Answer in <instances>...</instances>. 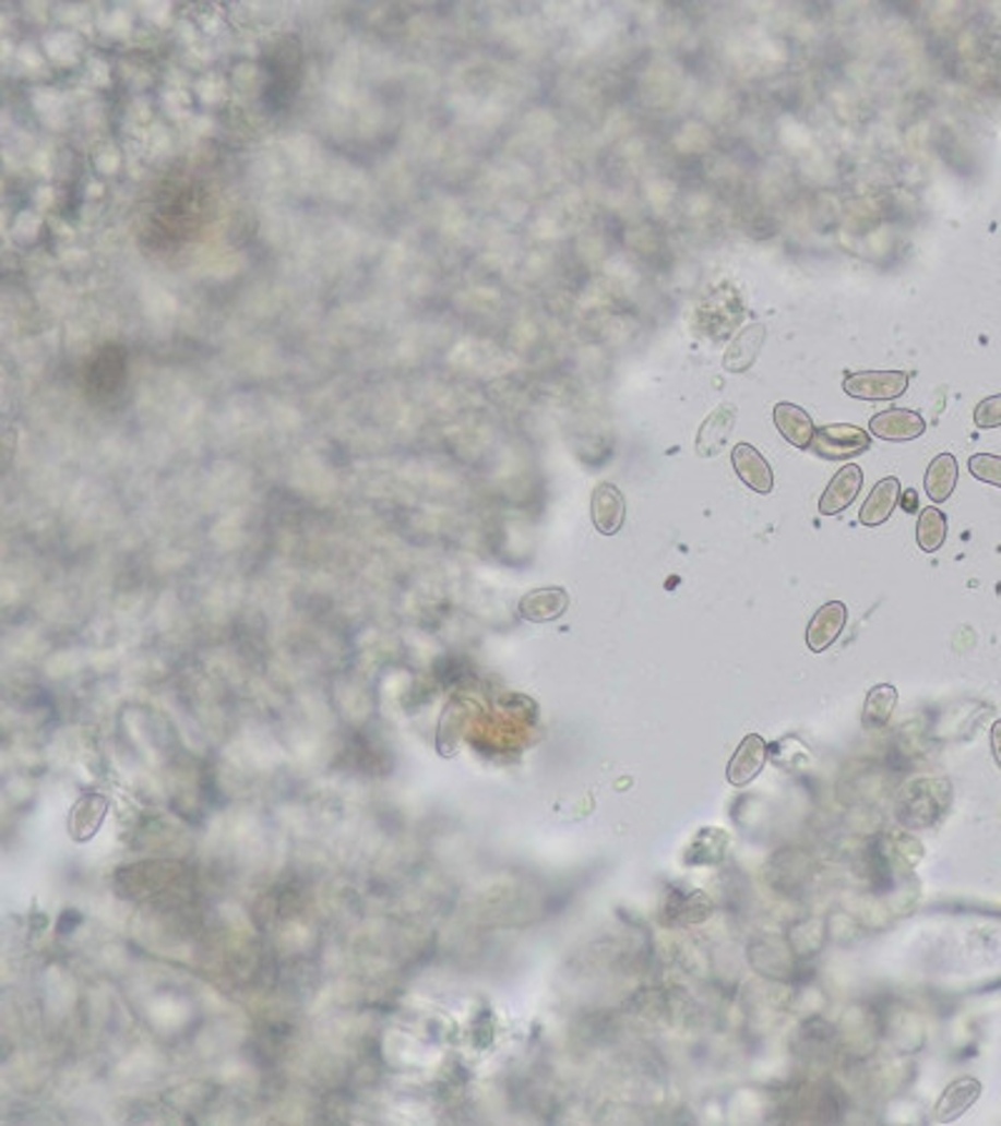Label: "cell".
<instances>
[{
	"label": "cell",
	"mask_w": 1001,
	"mask_h": 1126,
	"mask_svg": "<svg viewBox=\"0 0 1001 1126\" xmlns=\"http://www.w3.org/2000/svg\"><path fill=\"white\" fill-rule=\"evenodd\" d=\"M844 394L859 400H896L909 388L904 371H859L844 379Z\"/></svg>",
	"instance_id": "2"
},
{
	"label": "cell",
	"mask_w": 1001,
	"mask_h": 1126,
	"mask_svg": "<svg viewBox=\"0 0 1001 1126\" xmlns=\"http://www.w3.org/2000/svg\"><path fill=\"white\" fill-rule=\"evenodd\" d=\"M846 619H849V613H846V603L829 601L821 606L814 616H811L809 626H807V646L811 648V651L821 654V651H826V648H832L836 644V638L842 636Z\"/></svg>",
	"instance_id": "7"
},
{
	"label": "cell",
	"mask_w": 1001,
	"mask_h": 1126,
	"mask_svg": "<svg viewBox=\"0 0 1001 1126\" xmlns=\"http://www.w3.org/2000/svg\"><path fill=\"white\" fill-rule=\"evenodd\" d=\"M871 446V433L861 426L851 423H829L817 429L814 439H811V451L819 458L826 460H851L861 454H867Z\"/></svg>",
	"instance_id": "1"
},
{
	"label": "cell",
	"mask_w": 1001,
	"mask_h": 1126,
	"mask_svg": "<svg viewBox=\"0 0 1001 1126\" xmlns=\"http://www.w3.org/2000/svg\"><path fill=\"white\" fill-rule=\"evenodd\" d=\"M974 423H977V429H999L1001 426V394L984 398L981 404L974 408Z\"/></svg>",
	"instance_id": "19"
},
{
	"label": "cell",
	"mask_w": 1001,
	"mask_h": 1126,
	"mask_svg": "<svg viewBox=\"0 0 1001 1126\" xmlns=\"http://www.w3.org/2000/svg\"><path fill=\"white\" fill-rule=\"evenodd\" d=\"M734 429V408L722 406L706 418L704 426L699 431V454L701 456H714L722 443L731 436Z\"/></svg>",
	"instance_id": "14"
},
{
	"label": "cell",
	"mask_w": 1001,
	"mask_h": 1126,
	"mask_svg": "<svg viewBox=\"0 0 1001 1126\" xmlns=\"http://www.w3.org/2000/svg\"><path fill=\"white\" fill-rule=\"evenodd\" d=\"M956 479H960V464L952 454H939L931 460L927 468V476H923V491L931 503H944L952 496L956 489Z\"/></svg>",
	"instance_id": "12"
},
{
	"label": "cell",
	"mask_w": 1001,
	"mask_h": 1126,
	"mask_svg": "<svg viewBox=\"0 0 1001 1126\" xmlns=\"http://www.w3.org/2000/svg\"><path fill=\"white\" fill-rule=\"evenodd\" d=\"M731 464L736 468V476L749 486L751 491L756 493H772L774 491V471L768 466V460L759 454V451L751 446V443H736L731 451Z\"/></svg>",
	"instance_id": "8"
},
{
	"label": "cell",
	"mask_w": 1001,
	"mask_h": 1126,
	"mask_svg": "<svg viewBox=\"0 0 1001 1126\" xmlns=\"http://www.w3.org/2000/svg\"><path fill=\"white\" fill-rule=\"evenodd\" d=\"M774 423L778 433L797 448H809L811 439H814L817 433V426L811 421V416L803 411L801 406L786 404V400L774 406Z\"/></svg>",
	"instance_id": "11"
},
{
	"label": "cell",
	"mask_w": 1001,
	"mask_h": 1126,
	"mask_svg": "<svg viewBox=\"0 0 1001 1126\" xmlns=\"http://www.w3.org/2000/svg\"><path fill=\"white\" fill-rule=\"evenodd\" d=\"M569 601V596L563 588H536L521 601V616L528 621H553L559 619L563 611L561 606H549V603H561Z\"/></svg>",
	"instance_id": "15"
},
{
	"label": "cell",
	"mask_w": 1001,
	"mask_h": 1126,
	"mask_svg": "<svg viewBox=\"0 0 1001 1126\" xmlns=\"http://www.w3.org/2000/svg\"><path fill=\"white\" fill-rule=\"evenodd\" d=\"M969 474L974 479L1001 489V456L991 454H974L969 458Z\"/></svg>",
	"instance_id": "18"
},
{
	"label": "cell",
	"mask_w": 1001,
	"mask_h": 1126,
	"mask_svg": "<svg viewBox=\"0 0 1001 1126\" xmlns=\"http://www.w3.org/2000/svg\"><path fill=\"white\" fill-rule=\"evenodd\" d=\"M764 336H766V331H764V326H761V323H754V326L743 331V334L734 340L731 348L724 356L726 369H729V371L749 369V366L754 363V358L759 354L761 340H764Z\"/></svg>",
	"instance_id": "17"
},
{
	"label": "cell",
	"mask_w": 1001,
	"mask_h": 1126,
	"mask_svg": "<svg viewBox=\"0 0 1001 1126\" xmlns=\"http://www.w3.org/2000/svg\"><path fill=\"white\" fill-rule=\"evenodd\" d=\"M981 1094V1085L974 1077H964V1079H956L952 1087H949L944 1094H941V1099L937 1102V1109H934V1122L939 1124H952L960 1119V1116H964L969 1109L977 1104V1099Z\"/></svg>",
	"instance_id": "10"
},
{
	"label": "cell",
	"mask_w": 1001,
	"mask_h": 1126,
	"mask_svg": "<svg viewBox=\"0 0 1001 1126\" xmlns=\"http://www.w3.org/2000/svg\"><path fill=\"white\" fill-rule=\"evenodd\" d=\"M896 702H899V691L892 684H877L867 694V702H863V714L861 721L867 729H884L889 721H892Z\"/></svg>",
	"instance_id": "13"
},
{
	"label": "cell",
	"mask_w": 1001,
	"mask_h": 1126,
	"mask_svg": "<svg viewBox=\"0 0 1001 1126\" xmlns=\"http://www.w3.org/2000/svg\"><path fill=\"white\" fill-rule=\"evenodd\" d=\"M946 534H949V524H946L944 511L937 506H927L919 511L917 543L921 551H927V553L939 551L946 541Z\"/></svg>",
	"instance_id": "16"
},
{
	"label": "cell",
	"mask_w": 1001,
	"mask_h": 1126,
	"mask_svg": "<svg viewBox=\"0 0 1001 1126\" xmlns=\"http://www.w3.org/2000/svg\"><path fill=\"white\" fill-rule=\"evenodd\" d=\"M592 522L598 534L613 536L621 531L623 522H627V496H623L619 486L613 483H598L592 493Z\"/></svg>",
	"instance_id": "5"
},
{
	"label": "cell",
	"mask_w": 1001,
	"mask_h": 1126,
	"mask_svg": "<svg viewBox=\"0 0 1001 1126\" xmlns=\"http://www.w3.org/2000/svg\"><path fill=\"white\" fill-rule=\"evenodd\" d=\"M899 499H902L899 479H896V476H886V479H881L874 489H871L867 501H863V506L859 511V522L863 526L886 524L889 518H892L894 508L899 506Z\"/></svg>",
	"instance_id": "9"
},
{
	"label": "cell",
	"mask_w": 1001,
	"mask_h": 1126,
	"mask_svg": "<svg viewBox=\"0 0 1001 1126\" xmlns=\"http://www.w3.org/2000/svg\"><path fill=\"white\" fill-rule=\"evenodd\" d=\"M863 486V474L857 464H846L836 471V476L829 481L826 491L821 493L819 501V514L821 516H836L842 514L857 501L859 491Z\"/></svg>",
	"instance_id": "6"
},
{
	"label": "cell",
	"mask_w": 1001,
	"mask_h": 1126,
	"mask_svg": "<svg viewBox=\"0 0 1001 1126\" xmlns=\"http://www.w3.org/2000/svg\"><path fill=\"white\" fill-rule=\"evenodd\" d=\"M902 508L906 511V514H911V511H917V493H914L911 489L904 493L902 496Z\"/></svg>",
	"instance_id": "21"
},
{
	"label": "cell",
	"mask_w": 1001,
	"mask_h": 1126,
	"mask_svg": "<svg viewBox=\"0 0 1001 1126\" xmlns=\"http://www.w3.org/2000/svg\"><path fill=\"white\" fill-rule=\"evenodd\" d=\"M766 741L759 736V733H749L747 739L741 741L736 754L731 756L729 766H726V779H729L731 787L743 789L749 787L756 776L764 771L766 766Z\"/></svg>",
	"instance_id": "4"
},
{
	"label": "cell",
	"mask_w": 1001,
	"mask_h": 1126,
	"mask_svg": "<svg viewBox=\"0 0 1001 1126\" xmlns=\"http://www.w3.org/2000/svg\"><path fill=\"white\" fill-rule=\"evenodd\" d=\"M869 433L889 443H906L927 433V421L909 408H886L869 421Z\"/></svg>",
	"instance_id": "3"
},
{
	"label": "cell",
	"mask_w": 1001,
	"mask_h": 1126,
	"mask_svg": "<svg viewBox=\"0 0 1001 1126\" xmlns=\"http://www.w3.org/2000/svg\"><path fill=\"white\" fill-rule=\"evenodd\" d=\"M991 751H994V762L1001 766V719L991 727Z\"/></svg>",
	"instance_id": "20"
}]
</instances>
